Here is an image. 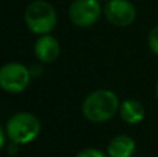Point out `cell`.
<instances>
[{"label": "cell", "instance_id": "obj_1", "mask_svg": "<svg viewBox=\"0 0 158 157\" xmlns=\"http://www.w3.org/2000/svg\"><path fill=\"white\" fill-rule=\"evenodd\" d=\"M119 99L112 91L98 89L85 97L82 113L85 118L92 122H106L119 111Z\"/></svg>", "mask_w": 158, "mask_h": 157}, {"label": "cell", "instance_id": "obj_2", "mask_svg": "<svg viewBox=\"0 0 158 157\" xmlns=\"http://www.w3.org/2000/svg\"><path fill=\"white\" fill-rule=\"evenodd\" d=\"M6 135L10 142L18 145H27L35 141L42 129V124L36 116L28 111L15 113L8 118L6 124Z\"/></svg>", "mask_w": 158, "mask_h": 157}, {"label": "cell", "instance_id": "obj_3", "mask_svg": "<svg viewBox=\"0 0 158 157\" xmlns=\"http://www.w3.org/2000/svg\"><path fill=\"white\" fill-rule=\"evenodd\" d=\"M27 27L36 35H47L57 25V13L53 4L46 0H35L27 7L24 14Z\"/></svg>", "mask_w": 158, "mask_h": 157}, {"label": "cell", "instance_id": "obj_4", "mask_svg": "<svg viewBox=\"0 0 158 157\" xmlns=\"http://www.w3.org/2000/svg\"><path fill=\"white\" fill-rule=\"evenodd\" d=\"M29 67L21 63H7L0 67V88L8 93H21L31 82Z\"/></svg>", "mask_w": 158, "mask_h": 157}, {"label": "cell", "instance_id": "obj_5", "mask_svg": "<svg viewBox=\"0 0 158 157\" xmlns=\"http://www.w3.org/2000/svg\"><path fill=\"white\" fill-rule=\"evenodd\" d=\"M68 15L71 22L77 27H92L101 15L100 3L97 0H74L69 6Z\"/></svg>", "mask_w": 158, "mask_h": 157}, {"label": "cell", "instance_id": "obj_6", "mask_svg": "<svg viewBox=\"0 0 158 157\" xmlns=\"http://www.w3.org/2000/svg\"><path fill=\"white\" fill-rule=\"evenodd\" d=\"M103 14L115 27H129L136 19V7L129 0H107Z\"/></svg>", "mask_w": 158, "mask_h": 157}, {"label": "cell", "instance_id": "obj_7", "mask_svg": "<svg viewBox=\"0 0 158 157\" xmlns=\"http://www.w3.org/2000/svg\"><path fill=\"white\" fill-rule=\"evenodd\" d=\"M35 56L40 63H53L60 56L58 40L50 33L40 35L35 43Z\"/></svg>", "mask_w": 158, "mask_h": 157}, {"label": "cell", "instance_id": "obj_8", "mask_svg": "<svg viewBox=\"0 0 158 157\" xmlns=\"http://www.w3.org/2000/svg\"><path fill=\"white\" fill-rule=\"evenodd\" d=\"M136 150V143L128 135H117L112 138L107 147L108 157H132Z\"/></svg>", "mask_w": 158, "mask_h": 157}, {"label": "cell", "instance_id": "obj_9", "mask_svg": "<svg viewBox=\"0 0 158 157\" xmlns=\"http://www.w3.org/2000/svg\"><path fill=\"white\" fill-rule=\"evenodd\" d=\"M144 106L135 99H126L119 106V116L126 124H139L144 118Z\"/></svg>", "mask_w": 158, "mask_h": 157}, {"label": "cell", "instance_id": "obj_10", "mask_svg": "<svg viewBox=\"0 0 158 157\" xmlns=\"http://www.w3.org/2000/svg\"><path fill=\"white\" fill-rule=\"evenodd\" d=\"M147 43L150 50L154 53L156 56H158V25L153 28L148 33V38H147Z\"/></svg>", "mask_w": 158, "mask_h": 157}, {"label": "cell", "instance_id": "obj_11", "mask_svg": "<svg viewBox=\"0 0 158 157\" xmlns=\"http://www.w3.org/2000/svg\"><path fill=\"white\" fill-rule=\"evenodd\" d=\"M75 157H108V156L104 155L101 150L93 149V147H87V149L81 150Z\"/></svg>", "mask_w": 158, "mask_h": 157}, {"label": "cell", "instance_id": "obj_12", "mask_svg": "<svg viewBox=\"0 0 158 157\" xmlns=\"http://www.w3.org/2000/svg\"><path fill=\"white\" fill-rule=\"evenodd\" d=\"M29 72L32 77H40V75L43 74V67H42V64H39V63L32 64V66L29 67Z\"/></svg>", "mask_w": 158, "mask_h": 157}, {"label": "cell", "instance_id": "obj_13", "mask_svg": "<svg viewBox=\"0 0 158 157\" xmlns=\"http://www.w3.org/2000/svg\"><path fill=\"white\" fill-rule=\"evenodd\" d=\"M6 129L0 125V149H2L3 146H4V142H6Z\"/></svg>", "mask_w": 158, "mask_h": 157}, {"label": "cell", "instance_id": "obj_14", "mask_svg": "<svg viewBox=\"0 0 158 157\" xmlns=\"http://www.w3.org/2000/svg\"><path fill=\"white\" fill-rule=\"evenodd\" d=\"M19 145L18 143H14V142H10V145H8V152L11 153V155H15L17 150H18Z\"/></svg>", "mask_w": 158, "mask_h": 157}, {"label": "cell", "instance_id": "obj_15", "mask_svg": "<svg viewBox=\"0 0 158 157\" xmlns=\"http://www.w3.org/2000/svg\"><path fill=\"white\" fill-rule=\"evenodd\" d=\"M156 96H157V100H158V81L156 83Z\"/></svg>", "mask_w": 158, "mask_h": 157}, {"label": "cell", "instance_id": "obj_16", "mask_svg": "<svg viewBox=\"0 0 158 157\" xmlns=\"http://www.w3.org/2000/svg\"><path fill=\"white\" fill-rule=\"evenodd\" d=\"M97 2H107V0H97Z\"/></svg>", "mask_w": 158, "mask_h": 157}]
</instances>
